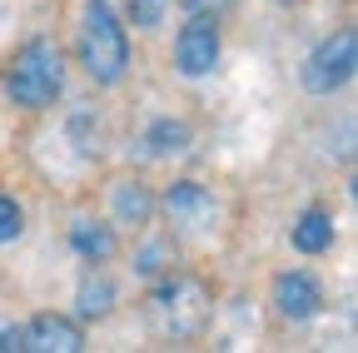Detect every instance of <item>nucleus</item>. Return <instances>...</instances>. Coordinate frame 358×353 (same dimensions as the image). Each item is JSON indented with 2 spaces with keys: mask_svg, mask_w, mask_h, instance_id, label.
<instances>
[{
  "mask_svg": "<svg viewBox=\"0 0 358 353\" xmlns=\"http://www.w3.org/2000/svg\"><path fill=\"white\" fill-rule=\"evenodd\" d=\"M353 65H358V40H353V30H338V35H329L324 45L303 60V90L308 95L343 90V85L353 80Z\"/></svg>",
  "mask_w": 358,
  "mask_h": 353,
  "instance_id": "nucleus-4",
  "label": "nucleus"
},
{
  "mask_svg": "<svg viewBox=\"0 0 358 353\" xmlns=\"http://www.w3.org/2000/svg\"><path fill=\"white\" fill-rule=\"evenodd\" d=\"M164 214L179 234H194V239L219 229V199L194 180H179V185L164 189Z\"/></svg>",
  "mask_w": 358,
  "mask_h": 353,
  "instance_id": "nucleus-5",
  "label": "nucleus"
},
{
  "mask_svg": "<svg viewBox=\"0 0 358 353\" xmlns=\"http://www.w3.org/2000/svg\"><path fill=\"white\" fill-rule=\"evenodd\" d=\"M274 308H279V319H289V324L313 319V314L324 308L319 279H313L308 269H284V274L274 279Z\"/></svg>",
  "mask_w": 358,
  "mask_h": 353,
  "instance_id": "nucleus-7",
  "label": "nucleus"
},
{
  "mask_svg": "<svg viewBox=\"0 0 358 353\" xmlns=\"http://www.w3.org/2000/svg\"><path fill=\"white\" fill-rule=\"evenodd\" d=\"M159 259H164V244H150V249L140 254V274H159V269H164Z\"/></svg>",
  "mask_w": 358,
  "mask_h": 353,
  "instance_id": "nucleus-17",
  "label": "nucleus"
},
{
  "mask_svg": "<svg viewBox=\"0 0 358 353\" xmlns=\"http://www.w3.org/2000/svg\"><path fill=\"white\" fill-rule=\"evenodd\" d=\"M75 303H80V319H105L110 308H115V284H110L105 274H90V279L80 284Z\"/></svg>",
  "mask_w": 358,
  "mask_h": 353,
  "instance_id": "nucleus-12",
  "label": "nucleus"
},
{
  "mask_svg": "<svg viewBox=\"0 0 358 353\" xmlns=\"http://www.w3.org/2000/svg\"><path fill=\"white\" fill-rule=\"evenodd\" d=\"M65 90V55L55 40H25V45L15 50L10 70H6V95L20 105V110H50Z\"/></svg>",
  "mask_w": 358,
  "mask_h": 353,
  "instance_id": "nucleus-1",
  "label": "nucleus"
},
{
  "mask_svg": "<svg viewBox=\"0 0 358 353\" xmlns=\"http://www.w3.org/2000/svg\"><path fill=\"white\" fill-rule=\"evenodd\" d=\"M129 20L140 30H155L164 20V0H129Z\"/></svg>",
  "mask_w": 358,
  "mask_h": 353,
  "instance_id": "nucleus-15",
  "label": "nucleus"
},
{
  "mask_svg": "<svg viewBox=\"0 0 358 353\" xmlns=\"http://www.w3.org/2000/svg\"><path fill=\"white\" fill-rule=\"evenodd\" d=\"M80 65L95 85H120L129 70V35L110 0H85L80 15Z\"/></svg>",
  "mask_w": 358,
  "mask_h": 353,
  "instance_id": "nucleus-2",
  "label": "nucleus"
},
{
  "mask_svg": "<svg viewBox=\"0 0 358 353\" xmlns=\"http://www.w3.org/2000/svg\"><path fill=\"white\" fill-rule=\"evenodd\" d=\"M80 348H85V333L65 314H35L25 324V353H80Z\"/></svg>",
  "mask_w": 358,
  "mask_h": 353,
  "instance_id": "nucleus-8",
  "label": "nucleus"
},
{
  "mask_svg": "<svg viewBox=\"0 0 358 353\" xmlns=\"http://www.w3.org/2000/svg\"><path fill=\"white\" fill-rule=\"evenodd\" d=\"M145 145H150V154H185L189 150V124L185 120H155Z\"/></svg>",
  "mask_w": 358,
  "mask_h": 353,
  "instance_id": "nucleus-13",
  "label": "nucleus"
},
{
  "mask_svg": "<svg viewBox=\"0 0 358 353\" xmlns=\"http://www.w3.org/2000/svg\"><path fill=\"white\" fill-rule=\"evenodd\" d=\"M294 249H299V254H324V249H334V219H329L324 209H303V214L294 219Z\"/></svg>",
  "mask_w": 358,
  "mask_h": 353,
  "instance_id": "nucleus-11",
  "label": "nucleus"
},
{
  "mask_svg": "<svg viewBox=\"0 0 358 353\" xmlns=\"http://www.w3.org/2000/svg\"><path fill=\"white\" fill-rule=\"evenodd\" d=\"M219 25H214V15H189L185 20V30H179V40H174V65H179V75H189V80H204L214 65H219Z\"/></svg>",
  "mask_w": 358,
  "mask_h": 353,
  "instance_id": "nucleus-6",
  "label": "nucleus"
},
{
  "mask_svg": "<svg viewBox=\"0 0 358 353\" xmlns=\"http://www.w3.org/2000/svg\"><path fill=\"white\" fill-rule=\"evenodd\" d=\"M150 214H155V194L140 185V180H124L115 185V224H150Z\"/></svg>",
  "mask_w": 358,
  "mask_h": 353,
  "instance_id": "nucleus-10",
  "label": "nucleus"
},
{
  "mask_svg": "<svg viewBox=\"0 0 358 353\" xmlns=\"http://www.w3.org/2000/svg\"><path fill=\"white\" fill-rule=\"evenodd\" d=\"M279 6H294V0H279Z\"/></svg>",
  "mask_w": 358,
  "mask_h": 353,
  "instance_id": "nucleus-19",
  "label": "nucleus"
},
{
  "mask_svg": "<svg viewBox=\"0 0 358 353\" xmlns=\"http://www.w3.org/2000/svg\"><path fill=\"white\" fill-rule=\"evenodd\" d=\"M209 314H214V298L194 274H164L150 289V319L174 343L179 338H199L209 329Z\"/></svg>",
  "mask_w": 358,
  "mask_h": 353,
  "instance_id": "nucleus-3",
  "label": "nucleus"
},
{
  "mask_svg": "<svg viewBox=\"0 0 358 353\" xmlns=\"http://www.w3.org/2000/svg\"><path fill=\"white\" fill-rule=\"evenodd\" d=\"M179 6H185V10H194V15H219L224 6H229V0H179Z\"/></svg>",
  "mask_w": 358,
  "mask_h": 353,
  "instance_id": "nucleus-18",
  "label": "nucleus"
},
{
  "mask_svg": "<svg viewBox=\"0 0 358 353\" xmlns=\"http://www.w3.org/2000/svg\"><path fill=\"white\" fill-rule=\"evenodd\" d=\"M20 234H25V209L10 194H0V244H15Z\"/></svg>",
  "mask_w": 358,
  "mask_h": 353,
  "instance_id": "nucleus-14",
  "label": "nucleus"
},
{
  "mask_svg": "<svg viewBox=\"0 0 358 353\" xmlns=\"http://www.w3.org/2000/svg\"><path fill=\"white\" fill-rule=\"evenodd\" d=\"M25 348V324H0V353H20Z\"/></svg>",
  "mask_w": 358,
  "mask_h": 353,
  "instance_id": "nucleus-16",
  "label": "nucleus"
},
{
  "mask_svg": "<svg viewBox=\"0 0 358 353\" xmlns=\"http://www.w3.org/2000/svg\"><path fill=\"white\" fill-rule=\"evenodd\" d=\"M115 224H100V219H75L70 224V249L80 254V259H90V264H105V259H115Z\"/></svg>",
  "mask_w": 358,
  "mask_h": 353,
  "instance_id": "nucleus-9",
  "label": "nucleus"
}]
</instances>
